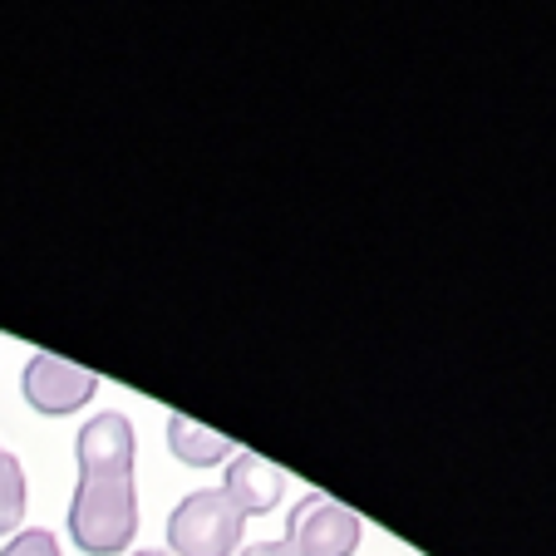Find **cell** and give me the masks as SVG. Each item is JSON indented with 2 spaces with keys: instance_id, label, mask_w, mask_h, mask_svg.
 <instances>
[{
  "instance_id": "obj_11",
  "label": "cell",
  "mask_w": 556,
  "mask_h": 556,
  "mask_svg": "<svg viewBox=\"0 0 556 556\" xmlns=\"http://www.w3.org/2000/svg\"><path fill=\"white\" fill-rule=\"evenodd\" d=\"M134 556H173V552H134Z\"/></svg>"
},
{
  "instance_id": "obj_8",
  "label": "cell",
  "mask_w": 556,
  "mask_h": 556,
  "mask_svg": "<svg viewBox=\"0 0 556 556\" xmlns=\"http://www.w3.org/2000/svg\"><path fill=\"white\" fill-rule=\"evenodd\" d=\"M25 517V468L15 453L0 448V536H11Z\"/></svg>"
},
{
  "instance_id": "obj_4",
  "label": "cell",
  "mask_w": 556,
  "mask_h": 556,
  "mask_svg": "<svg viewBox=\"0 0 556 556\" xmlns=\"http://www.w3.org/2000/svg\"><path fill=\"white\" fill-rule=\"evenodd\" d=\"M99 375L94 369H79L60 355H30L25 365V400L40 414H74L94 400Z\"/></svg>"
},
{
  "instance_id": "obj_2",
  "label": "cell",
  "mask_w": 556,
  "mask_h": 556,
  "mask_svg": "<svg viewBox=\"0 0 556 556\" xmlns=\"http://www.w3.org/2000/svg\"><path fill=\"white\" fill-rule=\"evenodd\" d=\"M247 517L231 507L222 488L188 493L168 517V546L173 556H237Z\"/></svg>"
},
{
  "instance_id": "obj_1",
  "label": "cell",
  "mask_w": 556,
  "mask_h": 556,
  "mask_svg": "<svg viewBox=\"0 0 556 556\" xmlns=\"http://www.w3.org/2000/svg\"><path fill=\"white\" fill-rule=\"evenodd\" d=\"M70 536L89 556H118L138 536L134 472H79L70 503Z\"/></svg>"
},
{
  "instance_id": "obj_6",
  "label": "cell",
  "mask_w": 556,
  "mask_h": 556,
  "mask_svg": "<svg viewBox=\"0 0 556 556\" xmlns=\"http://www.w3.org/2000/svg\"><path fill=\"white\" fill-rule=\"evenodd\" d=\"M281 488H286V472L276 463H266L262 453H237L227 463V483L222 493L231 497V507L242 517H256V513H271L281 503Z\"/></svg>"
},
{
  "instance_id": "obj_5",
  "label": "cell",
  "mask_w": 556,
  "mask_h": 556,
  "mask_svg": "<svg viewBox=\"0 0 556 556\" xmlns=\"http://www.w3.org/2000/svg\"><path fill=\"white\" fill-rule=\"evenodd\" d=\"M79 472H134V424L124 414H94L74 439Z\"/></svg>"
},
{
  "instance_id": "obj_3",
  "label": "cell",
  "mask_w": 556,
  "mask_h": 556,
  "mask_svg": "<svg viewBox=\"0 0 556 556\" xmlns=\"http://www.w3.org/2000/svg\"><path fill=\"white\" fill-rule=\"evenodd\" d=\"M365 536V522L345 503L326 493H305L286 517V552L291 556H350Z\"/></svg>"
},
{
  "instance_id": "obj_7",
  "label": "cell",
  "mask_w": 556,
  "mask_h": 556,
  "mask_svg": "<svg viewBox=\"0 0 556 556\" xmlns=\"http://www.w3.org/2000/svg\"><path fill=\"white\" fill-rule=\"evenodd\" d=\"M168 448L178 463H188V468H207V463H222L231 453V439L217 429H207V424L188 419V414H173L168 419Z\"/></svg>"
},
{
  "instance_id": "obj_9",
  "label": "cell",
  "mask_w": 556,
  "mask_h": 556,
  "mask_svg": "<svg viewBox=\"0 0 556 556\" xmlns=\"http://www.w3.org/2000/svg\"><path fill=\"white\" fill-rule=\"evenodd\" d=\"M0 556H60V542H54V536L45 532V527H30V532L11 536Z\"/></svg>"
},
{
  "instance_id": "obj_10",
  "label": "cell",
  "mask_w": 556,
  "mask_h": 556,
  "mask_svg": "<svg viewBox=\"0 0 556 556\" xmlns=\"http://www.w3.org/2000/svg\"><path fill=\"white\" fill-rule=\"evenodd\" d=\"M242 556H291V552H286L281 542H252V546H247Z\"/></svg>"
}]
</instances>
